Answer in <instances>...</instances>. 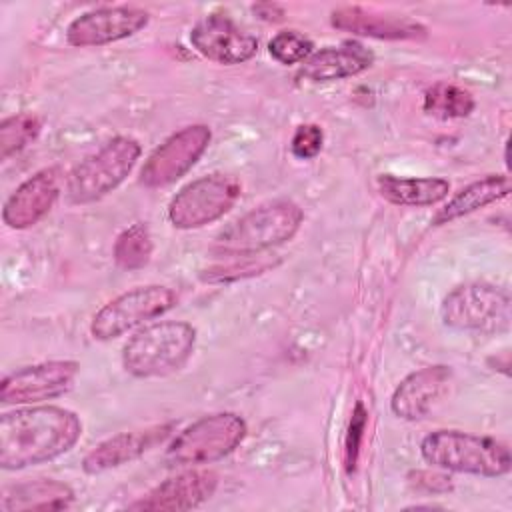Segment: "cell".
Returning <instances> with one entry per match:
<instances>
[{
  "instance_id": "obj_1",
  "label": "cell",
  "mask_w": 512,
  "mask_h": 512,
  "mask_svg": "<svg viewBox=\"0 0 512 512\" xmlns=\"http://www.w3.org/2000/svg\"><path fill=\"white\" fill-rule=\"evenodd\" d=\"M80 418L62 406H28L0 416V466L22 470L54 460L80 440Z\"/></svg>"
},
{
  "instance_id": "obj_2",
  "label": "cell",
  "mask_w": 512,
  "mask_h": 512,
  "mask_svg": "<svg viewBox=\"0 0 512 512\" xmlns=\"http://www.w3.org/2000/svg\"><path fill=\"white\" fill-rule=\"evenodd\" d=\"M196 348V328L182 320H162L134 332L122 348V366L136 378L178 372Z\"/></svg>"
},
{
  "instance_id": "obj_3",
  "label": "cell",
  "mask_w": 512,
  "mask_h": 512,
  "mask_svg": "<svg viewBox=\"0 0 512 512\" xmlns=\"http://www.w3.org/2000/svg\"><path fill=\"white\" fill-rule=\"evenodd\" d=\"M422 458L442 470L496 478L510 472V448L490 436L462 430H436L420 442Z\"/></svg>"
},
{
  "instance_id": "obj_4",
  "label": "cell",
  "mask_w": 512,
  "mask_h": 512,
  "mask_svg": "<svg viewBox=\"0 0 512 512\" xmlns=\"http://www.w3.org/2000/svg\"><path fill=\"white\" fill-rule=\"evenodd\" d=\"M302 222L304 212L296 202L288 198L270 200L224 228L216 236V248L226 256L260 254L292 240Z\"/></svg>"
},
{
  "instance_id": "obj_5",
  "label": "cell",
  "mask_w": 512,
  "mask_h": 512,
  "mask_svg": "<svg viewBox=\"0 0 512 512\" xmlns=\"http://www.w3.org/2000/svg\"><path fill=\"white\" fill-rule=\"evenodd\" d=\"M142 148L130 136L108 140L94 154L76 164L66 178V198L70 204H90L118 188L136 166Z\"/></svg>"
},
{
  "instance_id": "obj_6",
  "label": "cell",
  "mask_w": 512,
  "mask_h": 512,
  "mask_svg": "<svg viewBox=\"0 0 512 512\" xmlns=\"http://www.w3.org/2000/svg\"><path fill=\"white\" fill-rule=\"evenodd\" d=\"M246 422L234 412H216L186 426L166 448L172 466H200L234 452L246 438Z\"/></svg>"
},
{
  "instance_id": "obj_7",
  "label": "cell",
  "mask_w": 512,
  "mask_h": 512,
  "mask_svg": "<svg viewBox=\"0 0 512 512\" xmlns=\"http://www.w3.org/2000/svg\"><path fill=\"white\" fill-rule=\"evenodd\" d=\"M242 194L236 176L212 172L182 186L168 204V220L174 228L196 230L220 220Z\"/></svg>"
},
{
  "instance_id": "obj_8",
  "label": "cell",
  "mask_w": 512,
  "mask_h": 512,
  "mask_svg": "<svg viewBox=\"0 0 512 512\" xmlns=\"http://www.w3.org/2000/svg\"><path fill=\"white\" fill-rule=\"evenodd\" d=\"M176 302L178 294L168 286H136L104 304L94 314L90 332L96 340L104 342L118 338L124 332L166 314L176 306Z\"/></svg>"
},
{
  "instance_id": "obj_9",
  "label": "cell",
  "mask_w": 512,
  "mask_h": 512,
  "mask_svg": "<svg viewBox=\"0 0 512 512\" xmlns=\"http://www.w3.org/2000/svg\"><path fill=\"white\" fill-rule=\"evenodd\" d=\"M440 316L446 326L456 330H502L510 320V296L486 282L462 284L446 294Z\"/></svg>"
},
{
  "instance_id": "obj_10",
  "label": "cell",
  "mask_w": 512,
  "mask_h": 512,
  "mask_svg": "<svg viewBox=\"0 0 512 512\" xmlns=\"http://www.w3.org/2000/svg\"><path fill=\"white\" fill-rule=\"evenodd\" d=\"M212 140L206 124H190L170 134L146 158L138 182L146 188H164L180 180L202 158Z\"/></svg>"
},
{
  "instance_id": "obj_11",
  "label": "cell",
  "mask_w": 512,
  "mask_h": 512,
  "mask_svg": "<svg viewBox=\"0 0 512 512\" xmlns=\"http://www.w3.org/2000/svg\"><path fill=\"white\" fill-rule=\"evenodd\" d=\"M80 370L74 360H48L34 366H24L2 378V404H38L66 394Z\"/></svg>"
},
{
  "instance_id": "obj_12",
  "label": "cell",
  "mask_w": 512,
  "mask_h": 512,
  "mask_svg": "<svg viewBox=\"0 0 512 512\" xmlns=\"http://www.w3.org/2000/svg\"><path fill=\"white\" fill-rule=\"evenodd\" d=\"M150 20V14L136 6H104L76 16L66 28L70 46L88 48L124 40L140 32Z\"/></svg>"
},
{
  "instance_id": "obj_13",
  "label": "cell",
  "mask_w": 512,
  "mask_h": 512,
  "mask_svg": "<svg viewBox=\"0 0 512 512\" xmlns=\"http://www.w3.org/2000/svg\"><path fill=\"white\" fill-rule=\"evenodd\" d=\"M190 44L198 54L218 64H242L258 52V38L240 28L226 14H208L190 30Z\"/></svg>"
},
{
  "instance_id": "obj_14",
  "label": "cell",
  "mask_w": 512,
  "mask_h": 512,
  "mask_svg": "<svg viewBox=\"0 0 512 512\" xmlns=\"http://www.w3.org/2000/svg\"><path fill=\"white\" fill-rule=\"evenodd\" d=\"M218 488V476L212 470H186L166 478L142 498L132 502L130 510L178 512L192 510L212 498Z\"/></svg>"
},
{
  "instance_id": "obj_15",
  "label": "cell",
  "mask_w": 512,
  "mask_h": 512,
  "mask_svg": "<svg viewBox=\"0 0 512 512\" xmlns=\"http://www.w3.org/2000/svg\"><path fill=\"white\" fill-rule=\"evenodd\" d=\"M60 170L44 168L26 178L4 202L2 220L12 230H26L38 224L60 196Z\"/></svg>"
},
{
  "instance_id": "obj_16",
  "label": "cell",
  "mask_w": 512,
  "mask_h": 512,
  "mask_svg": "<svg viewBox=\"0 0 512 512\" xmlns=\"http://www.w3.org/2000/svg\"><path fill=\"white\" fill-rule=\"evenodd\" d=\"M330 22L338 30L378 40H422L428 36L426 26L406 14L364 6H340L330 12Z\"/></svg>"
},
{
  "instance_id": "obj_17",
  "label": "cell",
  "mask_w": 512,
  "mask_h": 512,
  "mask_svg": "<svg viewBox=\"0 0 512 512\" xmlns=\"http://www.w3.org/2000/svg\"><path fill=\"white\" fill-rule=\"evenodd\" d=\"M452 380L450 366L434 364L408 374L392 392L390 408L398 418L422 420L448 392Z\"/></svg>"
},
{
  "instance_id": "obj_18",
  "label": "cell",
  "mask_w": 512,
  "mask_h": 512,
  "mask_svg": "<svg viewBox=\"0 0 512 512\" xmlns=\"http://www.w3.org/2000/svg\"><path fill=\"white\" fill-rule=\"evenodd\" d=\"M170 432L172 424H156L142 430L120 432L112 438H106L84 456L82 470L86 474H100L110 468L128 464L146 454L148 450H152L156 444L164 442L170 436Z\"/></svg>"
},
{
  "instance_id": "obj_19",
  "label": "cell",
  "mask_w": 512,
  "mask_h": 512,
  "mask_svg": "<svg viewBox=\"0 0 512 512\" xmlns=\"http://www.w3.org/2000/svg\"><path fill=\"white\" fill-rule=\"evenodd\" d=\"M374 64V52L362 42L344 40L312 52L298 70V78L308 82H334L362 74Z\"/></svg>"
},
{
  "instance_id": "obj_20",
  "label": "cell",
  "mask_w": 512,
  "mask_h": 512,
  "mask_svg": "<svg viewBox=\"0 0 512 512\" xmlns=\"http://www.w3.org/2000/svg\"><path fill=\"white\" fill-rule=\"evenodd\" d=\"M74 500L68 484L54 478H34L10 484L2 490V512H36V510H62Z\"/></svg>"
},
{
  "instance_id": "obj_21",
  "label": "cell",
  "mask_w": 512,
  "mask_h": 512,
  "mask_svg": "<svg viewBox=\"0 0 512 512\" xmlns=\"http://www.w3.org/2000/svg\"><path fill=\"white\" fill-rule=\"evenodd\" d=\"M510 194V180L504 174H488L468 186H464L460 192H456L446 206H442L434 218V226L448 224L452 220H458L462 216H468L492 202H498Z\"/></svg>"
},
{
  "instance_id": "obj_22",
  "label": "cell",
  "mask_w": 512,
  "mask_h": 512,
  "mask_svg": "<svg viewBox=\"0 0 512 512\" xmlns=\"http://www.w3.org/2000/svg\"><path fill=\"white\" fill-rule=\"evenodd\" d=\"M378 192L384 200L398 206H434L450 192V182L436 176L404 178L394 174H380L376 178Z\"/></svg>"
},
{
  "instance_id": "obj_23",
  "label": "cell",
  "mask_w": 512,
  "mask_h": 512,
  "mask_svg": "<svg viewBox=\"0 0 512 512\" xmlns=\"http://www.w3.org/2000/svg\"><path fill=\"white\" fill-rule=\"evenodd\" d=\"M474 96L450 82H436L424 92L422 108L426 114L440 120L466 118L474 110Z\"/></svg>"
},
{
  "instance_id": "obj_24",
  "label": "cell",
  "mask_w": 512,
  "mask_h": 512,
  "mask_svg": "<svg viewBox=\"0 0 512 512\" xmlns=\"http://www.w3.org/2000/svg\"><path fill=\"white\" fill-rule=\"evenodd\" d=\"M152 250L154 244L148 226L144 222H136L118 234L112 248V256L118 268L132 272L144 268L150 262Z\"/></svg>"
},
{
  "instance_id": "obj_25",
  "label": "cell",
  "mask_w": 512,
  "mask_h": 512,
  "mask_svg": "<svg viewBox=\"0 0 512 512\" xmlns=\"http://www.w3.org/2000/svg\"><path fill=\"white\" fill-rule=\"evenodd\" d=\"M42 122L30 112H20L0 122V156L8 158L10 154L26 148L38 134Z\"/></svg>"
},
{
  "instance_id": "obj_26",
  "label": "cell",
  "mask_w": 512,
  "mask_h": 512,
  "mask_svg": "<svg viewBox=\"0 0 512 512\" xmlns=\"http://www.w3.org/2000/svg\"><path fill=\"white\" fill-rule=\"evenodd\" d=\"M312 40L298 30H282L268 42L270 56L280 64H298L312 54Z\"/></svg>"
},
{
  "instance_id": "obj_27",
  "label": "cell",
  "mask_w": 512,
  "mask_h": 512,
  "mask_svg": "<svg viewBox=\"0 0 512 512\" xmlns=\"http://www.w3.org/2000/svg\"><path fill=\"white\" fill-rule=\"evenodd\" d=\"M322 144H324V130L318 124H300L294 130L290 152L298 160H312L314 156L320 154Z\"/></svg>"
},
{
  "instance_id": "obj_28",
  "label": "cell",
  "mask_w": 512,
  "mask_h": 512,
  "mask_svg": "<svg viewBox=\"0 0 512 512\" xmlns=\"http://www.w3.org/2000/svg\"><path fill=\"white\" fill-rule=\"evenodd\" d=\"M366 418H368V414H366L362 402H358L354 406L352 420H350L348 434H346V466H348V470H354V466H356L358 452H360V440L366 430Z\"/></svg>"
},
{
  "instance_id": "obj_29",
  "label": "cell",
  "mask_w": 512,
  "mask_h": 512,
  "mask_svg": "<svg viewBox=\"0 0 512 512\" xmlns=\"http://www.w3.org/2000/svg\"><path fill=\"white\" fill-rule=\"evenodd\" d=\"M252 10L260 16V18H264V20H268V22H278V20H282L284 18V10L278 6V4H254L252 6Z\"/></svg>"
}]
</instances>
